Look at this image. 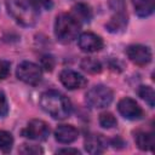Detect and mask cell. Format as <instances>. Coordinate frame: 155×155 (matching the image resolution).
Instances as JSON below:
<instances>
[{"label":"cell","instance_id":"6da1fadb","mask_svg":"<svg viewBox=\"0 0 155 155\" xmlns=\"http://www.w3.org/2000/svg\"><path fill=\"white\" fill-rule=\"evenodd\" d=\"M40 107L50 116L58 120L68 117L71 113V103L69 98L56 90H50L41 94Z\"/></svg>","mask_w":155,"mask_h":155},{"label":"cell","instance_id":"7a4b0ae2","mask_svg":"<svg viewBox=\"0 0 155 155\" xmlns=\"http://www.w3.org/2000/svg\"><path fill=\"white\" fill-rule=\"evenodd\" d=\"M81 28V23L71 13H61L56 17L54 35L58 41L63 44L71 42L76 39Z\"/></svg>","mask_w":155,"mask_h":155},{"label":"cell","instance_id":"3957f363","mask_svg":"<svg viewBox=\"0 0 155 155\" xmlns=\"http://www.w3.org/2000/svg\"><path fill=\"white\" fill-rule=\"evenodd\" d=\"M113 91L104 85H96L86 93V102L93 108H105L113 102Z\"/></svg>","mask_w":155,"mask_h":155},{"label":"cell","instance_id":"277c9868","mask_svg":"<svg viewBox=\"0 0 155 155\" xmlns=\"http://www.w3.org/2000/svg\"><path fill=\"white\" fill-rule=\"evenodd\" d=\"M16 74L21 81L28 85H36L41 81V78H42L41 68L38 64L28 61H24L18 64Z\"/></svg>","mask_w":155,"mask_h":155},{"label":"cell","instance_id":"5b68a950","mask_svg":"<svg viewBox=\"0 0 155 155\" xmlns=\"http://www.w3.org/2000/svg\"><path fill=\"white\" fill-rule=\"evenodd\" d=\"M11 13L13 15V17L22 24L24 25H31L35 23L39 11L35 10L34 7L24 4L21 0H17L16 2H13L10 7Z\"/></svg>","mask_w":155,"mask_h":155},{"label":"cell","instance_id":"8992f818","mask_svg":"<svg viewBox=\"0 0 155 155\" xmlns=\"http://www.w3.org/2000/svg\"><path fill=\"white\" fill-rule=\"evenodd\" d=\"M22 134L25 138H29L33 140H45L50 134V127L45 121L34 119L29 121L27 127L22 131Z\"/></svg>","mask_w":155,"mask_h":155},{"label":"cell","instance_id":"52a82bcc","mask_svg":"<svg viewBox=\"0 0 155 155\" xmlns=\"http://www.w3.org/2000/svg\"><path fill=\"white\" fill-rule=\"evenodd\" d=\"M117 110L127 120H138L143 115V110L138 105V103L134 99L128 97L122 98L117 103Z\"/></svg>","mask_w":155,"mask_h":155},{"label":"cell","instance_id":"ba28073f","mask_svg":"<svg viewBox=\"0 0 155 155\" xmlns=\"http://www.w3.org/2000/svg\"><path fill=\"white\" fill-rule=\"evenodd\" d=\"M127 57L137 65H147L151 61V51L144 45H131L127 47Z\"/></svg>","mask_w":155,"mask_h":155},{"label":"cell","instance_id":"9c48e42d","mask_svg":"<svg viewBox=\"0 0 155 155\" xmlns=\"http://www.w3.org/2000/svg\"><path fill=\"white\" fill-rule=\"evenodd\" d=\"M59 80L64 87L68 90H78L86 86L87 80L79 74L78 71H74L71 69H64L59 74Z\"/></svg>","mask_w":155,"mask_h":155},{"label":"cell","instance_id":"30bf717a","mask_svg":"<svg viewBox=\"0 0 155 155\" xmlns=\"http://www.w3.org/2000/svg\"><path fill=\"white\" fill-rule=\"evenodd\" d=\"M78 44H79V47L84 52H90V53L97 52L103 47L102 38L94 33H91V31L82 33L78 39Z\"/></svg>","mask_w":155,"mask_h":155},{"label":"cell","instance_id":"8fae6325","mask_svg":"<svg viewBox=\"0 0 155 155\" xmlns=\"http://www.w3.org/2000/svg\"><path fill=\"white\" fill-rule=\"evenodd\" d=\"M79 132L71 125H59L54 130V138L62 144H69L78 139Z\"/></svg>","mask_w":155,"mask_h":155},{"label":"cell","instance_id":"7c38bea8","mask_svg":"<svg viewBox=\"0 0 155 155\" xmlns=\"http://www.w3.org/2000/svg\"><path fill=\"white\" fill-rule=\"evenodd\" d=\"M85 149L90 154H102L105 149L104 138L101 134H90L85 139Z\"/></svg>","mask_w":155,"mask_h":155},{"label":"cell","instance_id":"4fadbf2b","mask_svg":"<svg viewBox=\"0 0 155 155\" xmlns=\"http://www.w3.org/2000/svg\"><path fill=\"white\" fill-rule=\"evenodd\" d=\"M126 25H127V16L125 15L124 11H119L109 19V22L105 24V28L110 33H121L125 30Z\"/></svg>","mask_w":155,"mask_h":155},{"label":"cell","instance_id":"5bb4252c","mask_svg":"<svg viewBox=\"0 0 155 155\" xmlns=\"http://www.w3.org/2000/svg\"><path fill=\"white\" fill-rule=\"evenodd\" d=\"M134 6V12L139 17H148L154 12L155 1L154 0H132Z\"/></svg>","mask_w":155,"mask_h":155},{"label":"cell","instance_id":"9a60e30c","mask_svg":"<svg viewBox=\"0 0 155 155\" xmlns=\"http://www.w3.org/2000/svg\"><path fill=\"white\" fill-rule=\"evenodd\" d=\"M136 143L140 150H153L155 145V136L153 132H138L136 134Z\"/></svg>","mask_w":155,"mask_h":155},{"label":"cell","instance_id":"2e32d148","mask_svg":"<svg viewBox=\"0 0 155 155\" xmlns=\"http://www.w3.org/2000/svg\"><path fill=\"white\" fill-rule=\"evenodd\" d=\"M71 15L80 22V23H87L91 21L92 18V10L88 5L86 4H76L74 7H73V12Z\"/></svg>","mask_w":155,"mask_h":155},{"label":"cell","instance_id":"e0dca14e","mask_svg":"<svg viewBox=\"0 0 155 155\" xmlns=\"http://www.w3.org/2000/svg\"><path fill=\"white\" fill-rule=\"evenodd\" d=\"M81 68L90 73V74H97V73H101L102 70V64L99 61H97L96 58H92V57H87V58H84L81 61Z\"/></svg>","mask_w":155,"mask_h":155},{"label":"cell","instance_id":"ac0fdd59","mask_svg":"<svg viewBox=\"0 0 155 155\" xmlns=\"http://www.w3.org/2000/svg\"><path fill=\"white\" fill-rule=\"evenodd\" d=\"M138 94L142 99H144L149 104V107H151V108L154 107V104H155V92L150 86H140L138 88Z\"/></svg>","mask_w":155,"mask_h":155},{"label":"cell","instance_id":"d6986e66","mask_svg":"<svg viewBox=\"0 0 155 155\" xmlns=\"http://www.w3.org/2000/svg\"><path fill=\"white\" fill-rule=\"evenodd\" d=\"M13 145V137L7 131H0V150L2 153L11 151Z\"/></svg>","mask_w":155,"mask_h":155},{"label":"cell","instance_id":"ffe728a7","mask_svg":"<svg viewBox=\"0 0 155 155\" xmlns=\"http://www.w3.org/2000/svg\"><path fill=\"white\" fill-rule=\"evenodd\" d=\"M116 124H117V121L111 113H102L99 115V125L103 128H107V130L113 128L116 126Z\"/></svg>","mask_w":155,"mask_h":155},{"label":"cell","instance_id":"44dd1931","mask_svg":"<svg viewBox=\"0 0 155 155\" xmlns=\"http://www.w3.org/2000/svg\"><path fill=\"white\" fill-rule=\"evenodd\" d=\"M18 151L24 155H38L42 153V149L39 145H34V144H22Z\"/></svg>","mask_w":155,"mask_h":155},{"label":"cell","instance_id":"7402d4cb","mask_svg":"<svg viewBox=\"0 0 155 155\" xmlns=\"http://www.w3.org/2000/svg\"><path fill=\"white\" fill-rule=\"evenodd\" d=\"M54 58L50 54H45L41 57V68H44L46 71H52L54 68Z\"/></svg>","mask_w":155,"mask_h":155},{"label":"cell","instance_id":"603a6c76","mask_svg":"<svg viewBox=\"0 0 155 155\" xmlns=\"http://www.w3.org/2000/svg\"><path fill=\"white\" fill-rule=\"evenodd\" d=\"M8 113V104H7V99L6 96L2 91H0V117L6 116Z\"/></svg>","mask_w":155,"mask_h":155},{"label":"cell","instance_id":"cb8c5ba5","mask_svg":"<svg viewBox=\"0 0 155 155\" xmlns=\"http://www.w3.org/2000/svg\"><path fill=\"white\" fill-rule=\"evenodd\" d=\"M10 74V62L0 59V79H6Z\"/></svg>","mask_w":155,"mask_h":155},{"label":"cell","instance_id":"d4e9b609","mask_svg":"<svg viewBox=\"0 0 155 155\" xmlns=\"http://www.w3.org/2000/svg\"><path fill=\"white\" fill-rule=\"evenodd\" d=\"M57 153H65V154H67V153H68V154H69V153H71V154H80V151H79L78 149H70V148H68V149H59Z\"/></svg>","mask_w":155,"mask_h":155}]
</instances>
